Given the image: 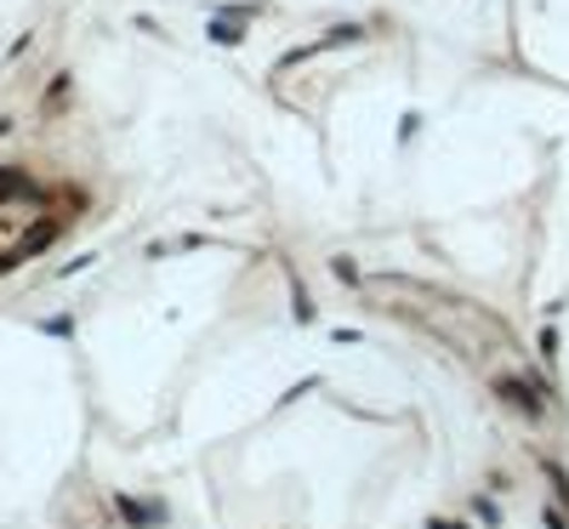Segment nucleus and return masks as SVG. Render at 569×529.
I'll list each match as a JSON object with an SVG mask.
<instances>
[{
	"instance_id": "f257e3e1",
	"label": "nucleus",
	"mask_w": 569,
	"mask_h": 529,
	"mask_svg": "<svg viewBox=\"0 0 569 529\" xmlns=\"http://www.w3.org/2000/svg\"><path fill=\"white\" fill-rule=\"evenodd\" d=\"M40 228H46V194H34L23 177H0V262L34 251Z\"/></svg>"
}]
</instances>
